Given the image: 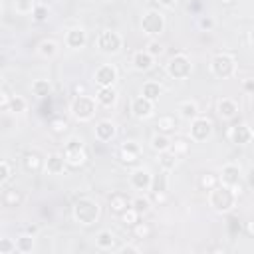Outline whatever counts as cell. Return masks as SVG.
Masks as SVG:
<instances>
[{"label":"cell","instance_id":"cell-38","mask_svg":"<svg viewBox=\"0 0 254 254\" xmlns=\"http://www.w3.org/2000/svg\"><path fill=\"white\" fill-rule=\"evenodd\" d=\"M131 206H133L139 214H147V212L151 210V200H149L147 196H137V198L131 200Z\"/></svg>","mask_w":254,"mask_h":254},{"label":"cell","instance_id":"cell-42","mask_svg":"<svg viewBox=\"0 0 254 254\" xmlns=\"http://www.w3.org/2000/svg\"><path fill=\"white\" fill-rule=\"evenodd\" d=\"M12 252H18L16 240H12V238H2V240H0V254H12Z\"/></svg>","mask_w":254,"mask_h":254},{"label":"cell","instance_id":"cell-2","mask_svg":"<svg viewBox=\"0 0 254 254\" xmlns=\"http://www.w3.org/2000/svg\"><path fill=\"white\" fill-rule=\"evenodd\" d=\"M99 214H101L99 204L87 196H81L73 202V218H75V222H79L83 226L95 224L99 220Z\"/></svg>","mask_w":254,"mask_h":254},{"label":"cell","instance_id":"cell-48","mask_svg":"<svg viewBox=\"0 0 254 254\" xmlns=\"http://www.w3.org/2000/svg\"><path fill=\"white\" fill-rule=\"evenodd\" d=\"M0 95H2L0 107H2V109H8V105H10V99H12V95H10V91H8V87H6V85H2V91H0Z\"/></svg>","mask_w":254,"mask_h":254},{"label":"cell","instance_id":"cell-35","mask_svg":"<svg viewBox=\"0 0 254 254\" xmlns=\"http://www.w3.org/2000/svg\"><path fill=\"white\" fill-rule=\"evenodd\" d=\"M200 189H204V190H212L216 185H220V177L218 175H214V173H204V175H200Z\"/></svg>","mask_w":254,"mask_h":254},{"label":"cell","instance_id":"cell-44","mask_svg":"<svg viewBox=\"0 0 254 254\" xmlns=\"http://www.w3.org/2000/svg\"><path fill=\"white\" fill-rule=\"evenodd\" d=\"M12 175V169H10V163L8 161H0V185H6L8 179Z\"/></svg>","mask_w":254,"mask_h":254},{"label":"cell","instance_id":"cell-17","mask_svg":"<svg viewBox=\"0 0 254 254\" xmlns=\"http://www.w3.org/2000/svg\"><path fill=\"white\" fill-rule=\"evenodd\" d=\"M240 179H242V171H240V167H238V165L228 163V165H224V167H222V171H220V183H222V185L234 187V185H238V183H240Z\"/></svg>","mask_w":254,"mask_h":254},{"label":"cell","instance_id":"cell-12","mask_svg":"<svg viewBox=\"0 0 254 254\" xmlns=\"http://www.w3.org/2000/svg\"><path fill=\"white\" fill-rule=\"evenodd\" d=\"M129 183H131V187H133L135 190H151L153 175H151V171H149V169L139 167V169H135V171L131 173Z\"/></svg>","mask_w":254,"mask_h":254},{"label":"cell","instance_id":"cell-32","mask_svg":"<svg viewBox=\"0 0 254 254\" xmlns=\"http://www.w3.org/2000/svg\"><path fill=\"white\" fill-rule=\"evenodd\" d=\"M95 244H97V248H101V250H111L113 244H115L113 232H111V230H101V232H97Z\"/></svg>","mask_w":254,"mask_h":254},{"label":"cell","instance_id":"cell-39","mask_svg":"<svg viewBox=\"0 0 254 254\" xmlns=\"http://www.w3.org/2000/svg\"><path fill=\"white\" fill-rule=\"evenodd\" d=\"M34 8H36L34 0H14V10L18 14H32Z\"/></svg>","mask_w":254,"mask_h":254},{"label":"cell","instance_id":"cell-43","mask_svg":"<svg viewBox=\"0 0 254 254\" xmlns=\"http://www.w3.org/2000/svg\"><path fill=\"white\" fill-rule=\"evenodd\" d=\"M50 127H52L54 133H65L67 131V121L62 119V117H56V119L50 121Z\"/></svg>","mask_w":254,"mask_h":254},{"label":"cell","instance_id":"cell-47","mask_svg":"<svg viewBox=\"0 0 254 254\" xmlns=\"http://www.w3.org/2000/svg\"><path fill=\"white\" fill-rule=\"evenodd\" d=\"M147 52H149L153 58H157V56H161V54H163V46H161L157 40H153V42H149V44H147Z\"/></svg>","mask_w":254,"mask_h":254},{"label":"cell","instance_id":"cell-24","mask_svg":"<svg viewBox=\"0 0 254 254\" xmlns=\"http://www.w3.org/2000/svg\"><path fill=\"white\" fill-rule=\"evenodd\" d=\"M177 111H179V115H181L183 119H187V121H192L194 117H198V107H196V103L190 101V99L181 101L179 107H177Z\"/></svg>","mask_w":254,"mask_h":254},{"label":"cell","instance_id":"cell-45","mask_svg":"<svg viewBox=\"0 0 254 254\" xmlns=\"http://www.w3.org/2000/svg\"><path fill=\"white\" fill-rule=\"evenodd\" d=\"M228 232L232 234V236H236V234H240V230H242V224H240V218H236V216H230L228 218Z\"/></svg>","mask_w":254,"mask_h":254},{"label":"cell","instance_id":"cell-59","mask_svg":"<svg viewBox=\"0 0 254 254\" xmlns=\"http://www.w3.org/2000/svg\"><path fill=\"white\" fill-rule=\"evenodd\" d=\"M250 129H252V135H254V125H252V127H250Z\"/></svg>","mask_w":254,"mask_h":254},{"label":"cell","instance_id":"cell-16","mask_svg":"<svg viewBox=\"0 0 254 254\" xmlns=\"http://www.w3.org/2000/svg\"><path fill=\"white\" fill-rule=\"evenodd\" d=\"M115 133H117V127H115V123L109 121V119H101V121L95 125V139L101 141V143L111 141V139L115 137Z\"/></svg>","mask_w":254,"mask_h":254},{"label":"cell","instance_id":"cell-55","mask_svg":"<svg viewBox=\"0 0 254 254\" xmlns=\"http://www.w3.org/2000/svg\"><path fill=\"white\" fill-rule=\"evenodd\" d=\"M248 185L254 189V167L250 169V173H248Z\"/></svg>","mask_w":254,"mask_h":254},{"label":"cell","instance_id":"cell-53","mask_svg":"<svg viewBox=\"0 0 254 254\" xmlns=\"http://www.w3.org/2000/svg\"><path fill=\"white\" fill-rule=\"evenodd\" d=\"M244 230H246V234H248V236H252V238H254V220H250V222H246V226H244Z\"/></svg>","mask_w":254,"mask_h":254},{"label":"cell","instance_id":"cell-5","mask_svg":"<svg viewBox=\"0 0 254 254\" xmlns=\"http://www.w3.org/2000/svg\"><path fill=\"white\" fill-rule=\"evenodd\" d=\"M210 71L218 79H228L236 71V62H234V58L230 54H216L210 60Z\"/></svg>","mask_w":254,"mask_h":254},{"label":"cell","instance_id":"cell-19","mask_svg":"<svg viewBox=\"0 0 254 254\" xmlns=\"http://www.w3.org/2000/svg\"><path fill=\"white\" fill-rule=\"evenodd\" d=\"M153 65H155V58H153L147 50L135 52V56H133V67H135L137 71H149Z\"/></svg>","mask_w":254,"mask_h":254},{"label":"cell","instance_id":"cell-6","mask_svg":"<svg viewBox=\"0 0 254 254\" xmlns=\"http://www.w3.org/2000/svg\"><path fill=\"white\" fill-rule=\"evenodd\" d=\"M165 71H167V75L173 77V79H187V77L190 75V71H192V64H190V60H189L185 54H175V56L167 62Z\"/></svg>","mask_w":254,"mask_h":254},{"label":"cell","instance_id":"cell-10","mask_svg":"<svg viewBox=\"0 0 254 254\" xmlns=\"http://www.w3.org/2000/svg\"><path fill=\"white\" fill-rule=\"evenodd\" d=\"M117 67L113 65V64H103V65H99L97 69H95V73H93V81L99 85V87H111V85H115V81H117Z\"/></svg>","mask_w":254,"mask_h":254},{"label":"cell","instance_id":"cell-13","mask_svg":"<svg viewBox=\"0 0 254 254\" xmlns=\"http://www.w3.org/2000/svg\"><path fill=\"white\" fill-rule=\"evenodd\" d=\"M141 157V147L135 143V141H125L121 143L119 147V161L125 163V165H133L137 163Z\"/></svg>","mask_w":254,"mask_h":254},{"label":"cell","instance_id":"cell-37","mask_svg":"<svg viewBox=\"0 0 254 254\" xmlns=\"http://www.w3.org/2000/svg\"><path fill=\"white\" fill-rule=\"evenodd\" d=\"M26 107H28V103H26V99H24V97H20V95H12L10 105H8V109H6V111H10V113H24V111H26Z\"/></svg>","mask_w":254,"mask_h":254},{"label":"cell","instance_id":"cell-41","mask_svg":"<svg viewBox=\"0 0 254 254\" xmlns=\"http://www.w3.org/2000/svg\"><path fill=\"white\" fill-rule=\"evenodd\" d=\"M171 151H173L177 157L187 155V151H189V143H187L185 139H177V141H173V143H171Z\"/></svg>","mask_w":254,"mask_h":254},{"label":"cell","instance_id":"cell-31","mask_svg":"<svg viewBox=\"0 0 254 254\" xmlns=\"http://www.w3.org/2000/svg\"><path fill=\"white\" fill-rule=\"evenodd\" d=\"M2 204L4 206H20L22 204V192L18 189H6L2 192Z\"/></svg>","mask_w":254,"mask_h":254},{"label":"cell","instance_id":"cell-49","mask_svg":"<svg viewBox=\"0 0 254 254\" xmlns=\"http://www.w3.org/2000/svg\"><path fill=\"white\" fill-rule=\"evenodd\" d=\"M242 91L248 93V95H254V77L242 79Z\"/></svg>","mask_w":254,"mask_h":254},{"label":"cell","instance_id":"cell-21","mask_svg":"<svg viewBox=\"0 0 254 254\" xmlns=\"http://www.w3.org/2000/svg\"><path fill=\"white\" fill-rule=\"evenodd\" d=\"M22 163H24V169H26L28 173H38L42 167H46L44 159H42L40 153H36V151H28V153L24 155Z\"/></svg>","mask_w":254,"mask_h":254},{"label":"cell","instance_id":"cell-34","mask_svg":"<svg viewBox=\"0 0 254 254\" xmlns=\"http://www.w3.org/2000/svg\"><path fill=\"white\" fill-rule=\"evenodd\" d=\"M38 54H40L42 58H54V56L58 54V44H56L54 40H44V42H40V46H38Z\"/></svg>","mask_w":254,"mask_h":254},{"label":"cell","instance_id":"cell-29","mask_svg":"<svg viewBox=\"0 0 254 254\" xmlns=\"http://www.w3.org/2000/svg\"><path fill=\"white\" fill-rule=\"evenodd\" d=\"M32 93L38 97V99H44V97H50L52 95V83L48 79H36L32 83Z\"/></svg>","mask_w":254,"mask_h":254},{"label":"cell","instance_id":"cell-20","mask_svg":"<svg viewBox=\"0 0 254 254\" xmlns=\"http://www.w3.org/2000/svg\"><path fill=\"white\" fill-rule=\"evenodd\" d=\"M65 159H64V155H60V153H50L48 155V159H46V173H50V175H62L64 173V169H65Z\"/></svg>","mask_w":254,"mask_h":254},{"label":"cell","instance_id":"cell-33","mask_svg":"<svg viewBox=\"0 0 254 254\" xmlns=\"http://www.w3.org/2000/svg\"><path fill=\"white\" fill-rule=\"evenodd\" d=\"M34 246H36V242H34V234L24 232V234H20V236L16 238V248H18V252H22V254L32 252Z\"/></svg>","mask_w":254,"mask_h":254},{"label":"cell","instance_id":"cell-54","mask_svg":"<svg viewBox=\"0 0 254 254\" xmlns=\"http://www.w3.org/2000/svg\"><path fill=\"white\" fill-rule=\"evenodd\" d=\"M159 4L165 6V8H175L177 6V0H159Z\"/></svg>","mask_w":254,"mask_h":254},{"label":"cell","instance_id":"cell-46","mask_svg":"<svg viewBox=\"0 0 254 254\" xmlns=\"http://www.w3.org/2000/svg\"><path fill=\"white\" fill-rule=\"evenodd\" d=\"M133 232H135V236H139V238H147L149 234H151V228L145 224V222H137L135 226H133Z\"/></svg>","mask_w":254,"mask_h":254},{"label":"cell","instance_id":"cell-4","mask_svg":"<svg viewBox=\"0 0 254 254\" xmlns=\"http://www.w3.org/2000/svg\"><path fill=\"white\" fill-rule=\"evenodd\" d=\"M62 155H64L67 167H71V169H79V167H83V165L87 163L85 147H83V143H81L79 139H75V137H71V139L65 143Z\"/></svg>","mask_w":254,"mask_h":254},{"label":"cell","instance_id":"cell-8","mask_svg":"<svg viewBox=\"0 0 254 254\" xmlns=\"http://www.w3.org/2000/svg\"><path fill=\"white\" fill-rule=\"evenodd\" d=\"M123 46V38L115 30H101L97 36V48L101 54H117Z\"/></svg>","mask_w":254,"mask_h":254},{"label":"cell","instance_id":"cell-25","mask_svg":"<svg viewBox=\"0 0 254 254\" xmlns=\"http://www.w3.org/2000/svg\"><path fill=\"white\" fill-rule=\"evenodd\" d=\"M167 190H169V171H161L153 175L151 192H167Z\"/></svg>","mask_w":254,"mask_h":254},{"label":"cell","instance_id":"cell-58","mask_svg":"<svg viewBox=\"0 0 254 254\" xmlns=\"http://www.w3.org/2000/svg\"><path fill=\"white\" fill-rule=\"evenodd\" d=\"M250 44H252V46H254V28H252V30H250Z\"/></svg>","mask_w":254,"mask_h":254},{"label":"cell","instance_id":"cell-7","mask_svg":"<svg viewBox=\"0 0 254 254\" xmlns=\"http://www.w3.org/2000/svg\"><path fill=\"white\" fill-rule=\"evenodd\" d=\"M141 30L147 36H161L165 32V16L159 10H147L141 18Z\"/></svg>","mask_w":254,"mask_h":254},{"label":"cell","instance_id":"cell-3","mask_svg":"<svg viewBox=\"0 0 254 254\" xmlns=\"http://www.w3.org/2000/svg\"><path fill=\"white\" fill-rule=\"evenodd\" d=\"M69 111L77 121H89L97 111V99L89 95H75L69 105Z\"/></svg>","mask_w":254,"mask_h":254},{"label":"cell","instance_id":"cell-18","mask_svg":"<svg viewBox=\"0 0 254 254\" xmlns=\"http://www.w3.org/2000/svg\"><path fill=\"white\" fill-rule=\"evenodd\" d=\"M216 113L222 117V119H232L236 113H238V103L230 97H222L218 99L216 103Z\"/></svg>","mask_w":254,"mask_h":254},{"label":"cell","instance_id":"cell-36","mask_svg":"<svg viewBox=\"0 0 254 254\" xmlns=\"http://www.w3.org/2000/svg\"><path fill=\"white\" fill-rule=\"evenodd\" d=\"M139 220H141V214H139L133 206H129L127 210H123V212H121V222H123L125 226H131V228H133Z\"/></svg>","mask_w":254,"mask_h":254},{"label":"cell","instance_id":"cell-51","mask_svg":"<svg viewBox=\"0 0 254 254\" xmlns=\"http://www.w3.org/2000/svg\"><path fill=\"white\" fill-rule=\"evenodd\" d=\"M119 252H121V254H139L141 250H139L137 246H131V244H125V246H123V248H121Z\"/></svg>","mask_w":254,"mask_h":254},{"label":"cell","instance_id":"cell-1","mask_svg":"<svg viewBox=\"0 0 254 254\" xmlns=\"http://www.w3.org/2000/svg\"><path fill=\"white\" fill-rule=\"evenodd\" d=\"M238 194L232 190V187L228 185H216L212 190H208V204L216 210V212H230L236 204Z\"/></svg>","mask_w":254,"mask_h":254},{"label":"cell","instance_id":"cell-52","mask_svg":"<svg viewBox=\"0 0 254 254\" xmlns=\"http://www.w3.org/2000/svg\"><path fill=\"white\" fill-rule=\"evenodd\" d=\"M212 26H214V20L212 18H200V28H204V30H212Z\"/></svg>","mask_w":254,"mask_h":254},{"label":"cell","instance_id":"cell-56","mask_svg":"<svg viewBox=\"0 0 254 254\" xmlns=\"http://www.w3.org/2000/svg\"><path fill=\"white\" fill-rule=\"evenodd\" d=\"M26 232H28V234H36V232H38V226H36V224H30V226H26Z\"/></svg>","mask_w":254,"mask_h":254},{"label":"cell","instance_id":"cell-28","mask_svg":"<svg viewBox=\"0 0 254 254\" xmlns=\"http://www.w3.org/2000/svg\"><path fill=\"white\" fill-rule=\"evenodd\" d=\"M159 167L163 169V171H173L175 167H177V161H179V157L171 151V149H167V151H161L159 153Z\"/></svg>","mask_w":254,"mask_h":254},{"label":"cell","instance_id":"cell-14","mask_svg":"<svg viewBox=\"0 0 254 254\" xmlns=\"http://www.w3.org/2000/svg\"><path fill=\"white\" fill-rule=\"evenodd\" d=\"M228 137H230V141H232L234 145H248V143H250V141L254 139V135H252V129H250V125H246V123L234 125V127L230 129Z\"/></svg>","mask_w":254,"mask_h":254},{"label":"cell","instance_id":"cell-26","mask_svg":"<svg viewBox=\"0 0 254 254\" xmlns=\"http://www.w3.org/2000/svg\"><path fill=\"white\" fill-rule=\"evenodd\" d=\"M161 93H163V87L159 81H145L141 87V95H145L151 101H157L161 97Z\"/></svg>","mask_w":254,"mask_h":254},{"label":"cell","instance_id":"cell-23","mask_svg":"<svg viewBox=\"0 0 254 254\" xmlns=\"http://www.w3.org/2000/svg\"><path fill=\"white\" fill-rule=\"evenodd\" d=\"M129 206H131V200H129V196H127L125 192H113V194L109 196V208H111L113 212L121 214V212L127 210Z\"/></svg>","mask_w":254,"mask_h":254},{"label":"cell","instance_id":"cell-30","mask_svg":"<svg viewBox=\"0 0 254 254\" xmlns=\"http://www.w3.org/2000/svg\"><path fill=\"white\" fill-rule=\"evenodd\" d=\"M157 129L161 133H171L177 129V117L171 115V113H165V115H159L157 119Z\"/></svg>","mask_w":254,"mask_h":254},{"label":"cell","instance_id":"cell-22","mask_svg":"<svg viewBox=\"0 0 254 254\" xmlns=\"http://www.w3.org/2000/svg\"><path fill=\"white\" fill-rule=\"evenodd\" d=\"M95 99H97L99 105L111 107V105H115V101H117V91H115L113 85H111V87H99L97 93H95Z\"/></svg>","mask_w":254,"mask_h":254},{"label":"cell","instance_id":"cell-15","mask_svg":"<svg viewBox=\"0 0 254 254\" xmlns=\"http://www.w3.org/2000/svg\"><path fill=\"white\" fill-rule=\"evenodd\" d=\"M87 44V34L83 28H69L65 34V46L71 50H81Z\"/></svg>","mask_w":254,"mask_h":254},{"label":"cell","instance_id":"cell-57","mask_svg":"<svg viewBox=\"0 0 254 254\" xmlns=\"http://www.w3.org/2000/svg\"><path fill=\"white\" fill-rule=\"evenodd\" d=\"M218 2H220V4H224V6H230V4H234L236 0H218Z\"/></svg>","mask_w":254,"mask_h":254},{"label":"cell","instance_id":"cell-9","mask_svg":"<svg viewBox=\"0 0 254 254\" xmlns=\"http://www.w3.org/2000/svg\"><path fill=\"white\" fill-rule=\"evenodd\" d=\"M212 135V123L206 117H194L189 127V137L194 143H202Z\"/></svg>","mask_w":254,"mask_h":254},{"label":"cell","instance_id":"cell-11","mask_svg":"<svg viewBox=\"0 0 254 254\" xmlns=\"http://www.w3.org/2000/svg\"><path fill=\"white\" fill-rule=\"evenodd\" d=\"M131 113L137 119H149L155 113V101L147 99L145 95H139L131 101Z\"/></svg>","mask_w":254,"mask_h":254},{"label":"cell","instance_id":"cell-50","mask_svg":"<svg viewBox=\"0 0 254 254\" xmlns=\"http://www.w3.org/2000/svg\"><path fill=\"white\" fill-rule=\"evenodd\" d=\"M40 113H42V115H50V113H52V97H44V99H42Z\"/></svg>","mask_w":254,"mask_h":254},{"label":"cell","instance_id":"cell-27","mask_svg":"<svg viewBox=\"0 0 254 254\" xmlns=\"http://www.w3.org/2000/svg\"><path fill=\"white\" fill-rule=\"evenodd\" d=\"M171 139H169V135L167 133H155L153 137H151V149L155 151V153H161V151H167V149H171Z\"/></svg>","mask_w":254,"mask_h":254},{"label":"cell","instance_id":"cell-40","mask_svg":"<svg viewBox=\"0 0 254 254\" xmlns=\"http://www.w3.org/2000/svg\"><path fill=\"white\" fill-rule=\"evenodd\" d=\"M48 18H50V10H48V6H44V4H36L34 12H32V20L38 22V24H42V22H46Z\"/></svg>","mask_w":254,"mask_h":254}]
</instances>
